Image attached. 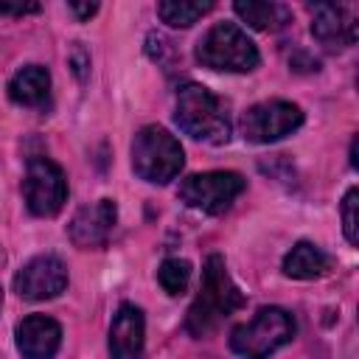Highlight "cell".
<instances>
[{
	"label": "cell",
	"mask_w": 359,
	"mask_h": 359,
	"mask_svg": "<svg viewBox=\"0 0 359 359\" xmlns=\"http://www.w3.org/2000/svg\"><path fill=\"white\" fill-rule=\"evenodd\" d=\"M233 11L250 25V28H258V31H272V28H280L286 22V8L278 6V3H258V0H238L233 6Z\"/></svg>",
	"instance_id": "2e32d148"
},
{
	"label": "cell",
	"mask_w": 359,
	"mask_h": 359,
	"mask_svg": "<svg viewBox=\"0 0 359 359\" xmlns=\"http://www.w3.org/2000/svg\"><path fill=\"white\" fill-rule=\"evenodd\" d=\"M300 123H303V109L297 104L272 98V101L252 104L241 115L238 126H241L244 140H250V143H275V140L292 135Z\"/></svg>",
	"instance_id": "ba28073f"
},
{
	"label": "cell",
	"mask_w": 359,
	"mask_h": 359,
	"mask_svg": "<svg viewBox=\"0 0 359 359\" xmlns=\"http://www.w3.org/2000/svg\"><path fill=\"white\" fill-rule=\"evenodd\" d=\"M210 8H213L210 0H205V3H194V0H163V3H157L160 20L171 28H188L199 17H205Z\"/></svg>",
	"instance_id": "e0dca14e"
},
{
	"label": "cell",
	"mask_w": 359,
	"mask_h": 359,
	"mask_svg": "<svg viewBox=\"0 0 359 359\" xmlns=\"http://www.w3.org/2000/svg\"><path fill=\"white\" fill-rule=\"evenodd\" d=\"M70 65H73V73L79 76V81H84V79H87V67H90V56H87V50L81 48V42L73 45V50H70Z\"/></svg>",
	"instance_id": "ffe728a7"
},
{
	"label": "cell",
	"mask_w": 359,
	"mask_h": 359,
	"mask_svg": "<svg viewBox=\"0 0 359 359\" xmlns=\"http://www.w3.org/2000/svg\"><path fill=\"white\" fill-rule=\"evenodd\" d=\"M22 196H25V208L34 216L42 219L56 216L67 202L65 171L48 157H31L22 180Z\"/></svg>",
	"instance_id": "52a82bcc"
},
{
	"label": "cell",
	"mask_w": 359,
	"mask_h": 359,
	"mask_svg": "<svg viewBox=\"0 0 359 359\" xmlns=\"http://www.w3.org/2000/svg\"><path fill=\"white\" fill-rule=\"evenodd\" d=\"M351 165L356 168V137H353V143H351Z\"/></svg>",
	"instance_id": "603a6c76"
},
{
	"label": "cell",
	"mask_w": 359,
	"mask_h": 359,
	"mask_svg": "<svg viewBox=\"0 0 359 359\" xmlns=\"http://www.w3.org/2000/svg\"><path fill=\"white\" fill-rule=\"evenodd\" d=\"M67 289V266L56 255H36L14 275V292L22 300H50Z\"/></svg>",
	"instance_id": "9c48e42d"
},
{
	"label": "cell",
	"mask_w": 359,
	"mask_h": 359,
	"mask_svg": "<svg viewBox=\"0 0 359 359\" xmlns=\"http://www.w3.org/2000/svg\"><path fill=\"white\" fill-rule=\"evenodd\" d=\"M177 126L194 140L222 146L230 140V115L219 95H213L205 84L188 81L177 90Z\"/></svg>",
	"instance_id": "7a4b0ae2"
},
{
	"label": "cell",
	"mask_w": 359,
	"mask_h": 359,
	"mask_svg": "<svg viewBox=\"0 0 359 359\" xmlns=\"http://www.w3.org/2000/svg\"><path fill=\"white\" fill-rule=\"evenodd\" d=\"M244 306L241 289L233 283L227 264L222 255H208L202 266V283L199 292L185 314V328L191 337H208L224 317L238 311Z\"/></svg>",
	"instance_id": "6da1fadb"
},
{
	"label": "cell",
	"mask_w": 359,
	"mask_h": 359,
	"mask_svg": "<svg viewBox=\"0 0 359 359\" xmlns=\"http://www.w3.org/2000/svg\"><path fill=\"white\" fill-rule=\"evenodd\" d=\"M328 269H331V258L311 241H297L283 258V272L289 278H297V280L323 278Z\"/></svg>",
	"instance_id": "9a60e30c"
},
{
	"label": "cell",
	"mask_w": 359,
	"mask_h": 359,
	"mask_svg": "<svg viewBox=\"0 0 359 359\" xmlns=\"http://www.w3.org/2000/svg\"><path fill=\"white\" fill-rule=\"evenodd\" d=\"M247 188L244 177L236 171H202V174H191L180 182V199L202 213L219 216L224 213Z\"/></svg>",
	"instance_id": "8992f818"
},
{
	"label": "cell",
	"mask_w": 359,
	"mask_h": 359,
	"mask_svg": "<svg viewBox=\"0 0 359 359\" xmlns=\"http://www.w3.org/2000/svg\"><path fill=\"white\" fill-rule=\"evenodd\" d=\"M311 36L328 48L339 50L356 42V14L345 3H317L311 6Z\"/></svg>",
	"instance_id": "8fae6325"
},
{
	"label": "cell",
	"mask_w": 359,
	"mask_h": 359,
	"mask_svg": "<svg viewBox=\"0 0 359 359\" xmlns=\"http://www.w3.org/2000/svg\"><path fill=\"white\" fill-rule=\"evenodd\" d=\"M196 62L210 70L250 73L258 67L261 56L244 28H238L236 22H216L196 42Z\"/></svg>",
	"instance_id": "5b68a950"
},
{
	"label": "cell",
	"mask_w": 359,
	"mask_h": 359,
	"mask_svg": "<svg viewBox=\"0 0 359 359\" xmlns=\"http://www.w3.org/2000/svg\"><path fill=\"white\" fill-rule=\"evenodd\" d=\"M297 334L294 317L280 306H264L250 323L230 331V351L241 359H269L278 348L289 345Z\"/></svg>",
	"instance_id": "3957f363"
},
{
	"label": "cell",
	"mask_w": 359,
	"mask_h": 359,
	"mask_svg": "<svg viewBox=\"0 0 359 359\" xmlns=\"http://www.w3.org/2000/svg\"><path fill=\"white\" fill-rule=\"evenodd\" d=\"M356 196L359 191L356 188H348L345 199H342V233L348 238V244H359V230H356Z\"/></svg>",
	"instance_id": "d6986e66"
},
{
	"label": "cell",
	"mask_w": 359,
	"mask_h": 359,
	"mask_svg": "<svg viewBox=\"0 0 359 359\" xmlns=\"http://www.w3.org/2000/svg\"><path fill=\"white\" fill-rule=\"evenodd\" d=\"M3 261H6V252H3V247H0V266H3Z\"/></svg>",
	"instance_id": "cb8c5ba5"
},
{
	"label": "cell",
	"mask_w": 359,
	"mask_h": 359,
	"mask_svg": "<svg viewBox=\"0 0 359 359\" xmlns=\"http://www.w3.org/2000/svg\"><path fill=\"white\" fill-rule=\"evenodd\" d=\"M36 11H39V3H0V14L22 17V14H36Z\"/></svg>",
	"instance_id": "44dd1931"
},
{
	"label": "cell",
	"mask_w": 359,
	"mask_h": 359,
	"mask_svg": "<svg viewBox=\"0 0 359 359\" xmlns=\"http://www.w3.org/2000/svg\"><path fill=\"white\" fill-rule=\"evenodd\" d=\"M70 11H73L79 20H90V17L98 11V6H95V3H70Z\"/></svg>",
	"instance_id": "7402d4cb"
},
{
	"label": "cell",
	"mask_w": 359,
	"mask_h": 359,
	"mask_svg": "<svg viewBox=\"0 0 359 359\" xmlns=\"http://www.w3.org/2000/svg\"><path fill=\"white\" fill-rule=\"evenodd\" d=\"M109 359H146V320L132 303H123L109 323Z\"/></svg>",
	"instance_id": "7c38bea8"
},
{
	"label": "cell",
	"mask_w": 359,
	"mask_h": 359,
	"mask_svg": "<svg viewBox=\"0 0 359 359\" xmlns=\"http://www.w3.org/2000/svg\"><path fill=\"white\" fill-rule=\"evenodd\" d=\"M185 165V151L180 140L163 126H143L132 140V168L140 180L165 185Z\"/></svg>",
	"instance_id": "277c9868"
},
{
	"label": "cell",
	"mask_w": 359,
	"mask_h": 359,
	"mask_svg": "<svg viewBox=\"0 0 359 359\" xmlns=\"http://www.w3.org/2000/svg\"><path fill=\"white\" fill-rule=\"evenodd\" d=\"M48 95H50V73L42 65H25L8 81V98L20 107H42Z\"/></svg>",
	"instance_id": "5bb4252c"
},
{
	"label": "cell",
	"mask_w": 359,
	"mask_h": 359,
	"mask_svg": "<svg viewBox=\"0 0 359 359\" xmlns=\"http://www.w3.org/2000/svg\"><path fill=\"white\" fill-rule=\"evenodd\" d=\"M0 309H3V289H0Z\"/></svg>",
	"instance_id": "d4e9b609"
},
{
	"label": "cell",
	"mask_w": 359,
	"mask_h": 359,
	"mask_svg": "<svg viewBox=\"0 0 359 359\" xmlns=\"http://www.w3.org/2000/svg\"><path fill=\"white\" fill-rule=\"evenodd\" d=\"M118 222V205L115 199H98L76 210V216L67 224V236L81 250H98L112 236V227Z\"/></svg>",
	"instance_id": "30bf717a"
},
{
	"label": "cell",
	"mask_w": 359,
	"mask_h": 359,
	"mask_svg": "<svg viewBox=\"0 0 359 359\" xmlns=\"http://www.w3.org/2000/svg\"><path fill=\"white\" fill-rule=\"evenodd\" d=\"M17 351L22 359H53L62 345V325L45 314H28L14 328Z\"/></svg>",
	"instance_id": "4fadbf2b"
},
{
	"label": "cell",
	"mask_w": 359,
	"mask_h": 359,
	"mask_svg": "<svg viewBox=\"0 0 359 359\" xmlns=\"http://www.w3.org/2000/svg\"><path fill=\"white\" fill-rule=\"evenodd\" d=\"M157 280L163 286L165 294L177 297L188 289V280H191V264L185 258H165L157 269Z\"/></svg>",
	"instance_id": "ac0fdd59"
}]
</instances>
